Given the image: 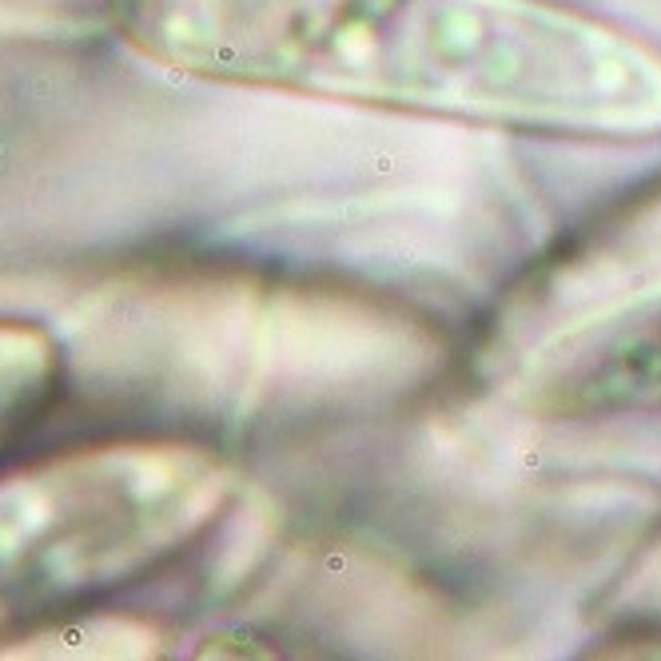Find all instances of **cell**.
<instances>
[{"label":"cell","instance_id":"6da1fadb","mask_svg":"<svg viewBox=\"0 0 661 661\" xmlns=\"http://www.w3.org/2000/svg\"><path fill=\"white\" fill-rule=\"evenodd\" d=\"M108 24L203 84L518 136H661V48L558 0H108Z\"/></svg>","mask_w":661,"mask_h":661},{"label":"cell","instance_id":"7a4b0ae2","mask_svg":"<svg viewBox=\"0 0 661 661\" xmlns=\"http://www.w3.org/2000/svg\"><path fill=\"white\" fill-rule=\"evenodd\" d=\"M235 494V462L191 434H92L4 458L0 645L167 574Z\"/></svg>","mask_w":661,"mask_h":661},{"label":"cell","instance_id":"3957f363","mask_svg":"<svg viewBox=\"0 0 661 661\" xmlns=\"http://www.w3.org/2000/svg\"><path fill=\"white\" fill-rule=\"evenodd\" d=\"M661 295V184L629 195L550 251L506 295L490 358L530 363L550 343Z\"/></svg>","mask_w":661,"mask_h":661},{"label":"cell","instance_id":"277c9868","mask_svg":"<svg viewBox=\"0 0 661 661\" xmlns=\"http://www.w3.org/2000/svg\"><path fill=\"white\" fill-rule=\"evenodd\" d=\"M526 386L538 410L566 418L661 406V295L538 351Z\"/></svg>","mask_w":661,"mask_h":661},{"label":"cell","instance_id":"5b68a950","mask_svg":"<svg viewBox=\"0 0 661 661\" xmlns=\"http://www.w3.org/2000/svg\"><path fill=\"white\" fill-rule=\"evenodd\" d=\"M64 375L68 358L52 327L0 315V462L44 426L64 395Z\"/></svg>","mask_w":661,"mask_h":661}]
</instances>
